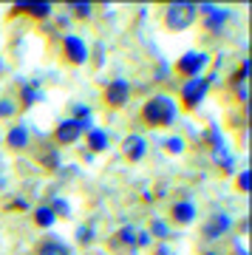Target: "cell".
I'll return each instance as SVG.
<instances>
[{
  "label": "cell",
  "instance_id": "30bf717a",
  "mask_svg": "<svg viewBox=\"0 0 252 255\" xmlns=\"http://www.w3.org/2000/svg\"><path fill=\"white\" fill-rule=\"evenodd\" d=\"M198 11H204V20H207V26L213 28V31H218V28L230 20V9H218V6H213V3L198 6Z\"/></svg>",
  "mask_w": 252,
  "mask_h": 255
},
{
  "label": "cell",
  "instance_id": "9a60e30c",
  "mask_svg": "<svg viewBox=\"0 0 252 255\" xmlns=\"http://www.w3.org/2000/svg\"><path fill=\"white\" fill-rule=\"evenodd\" d=\"M14 11H28L34 17H48L51 14V3H14Z\"/></svg>",
  "mask_w": 252,
  "mask_h": 255
},
{
  "label": "cell",
  "instance_id": "e0dca14e",
  "mask_svg": "<svg viewBox=\"0 0 252 255\" xmlns=\"http://www.w3.org/2000/svg\"><path fill=\"white\" fill-rule=\"evenodd\" d=\"M54 221H57V216L51 213V207H48V204H43V207L34 210V224H37V227H51Z\"/></svg>",
  "mask_w": 252,
  "mask_h": 255
},
{
  "label": "cell",
  "instance_id": "2e32d148",
  "mask_svg": "<svg viewBox=\"0 0 252 255\" xmlns=\"http://www.w3.org/2000/svg\"><path fill=\"white\" fill-rule=\"evenodd\" d=\"M37 85H40V82L31 80V82H26V85L20 88V94H23V105H34V102L43 100V94H40V88H37Z\"/></svg>",
  "mask_w": 252,
  "mask_h": 255
},
{
  "label": "cell",
  "instance_id": "cb8c5ba5",
  "mask_svg": "<svg viewBox=\"0 0 252 255\" xmlns=\"http://www.w3.org/2000/svg\"><path fill=\"white\" fill-rule=\"evenodd\" d=\"M14 111H17V105H14L11 100H0V119L14 117Z\"/></svg>",
  "mask_w": 252,
  "mask_h": 255
},
{
  "label": "cell",
  "instance_id": "7402d4cb",
  "mask_svg": "<svg viewBox=\"0 0 252 255\" xmlns=\"http://www.w3.org/2000/svg\"><path fill=\"white\" fill-rule=\"evenodd\" d=\"M77 241H80V244H91V241H94V227H91V224L77 227Z\"/></svg>",
  "mask_w": 252,
  "mask_h": 255
},
{
  "label": "cell",
  "instance_id": "4fadbf2b",
  "mask_svg": "<svg viewBox=\"0 0 252 255\" xmlns=\"http://www.w3.org/2000/svg\"><path fill=\"white\" fill-rule=\"evenodd\" d=\"M37 255H74V250L65 241H60V238H48V241L40 244V253Z\"/></svg>",
  "mask_w": 252,
  "mask_h": 255
},
{
  "label": "cell",
  "instance_id": "4dcf8cb0",
  "mask_svg": "<svg viewBox=\"0 0 252 255\" xmlns=\"http://www.w3.org/2000/svg\"><path fill=\"white\" fill-rule=\"evenodd\" d=\"M235 88H238V100H247V97H250V91H247V82L235 85Z\"/></svg>",
  "mask_w": 252,
  "mask_h": 255
},
{
  "label": "cell",
  "instance_id": "ffe728a7",
  "mask_svg": "<svg viewBox=\"0 0 252 255\" xmlns=\"http://www.w3.org/2000/svg\"><path fill=\"white\" fill-rule=\"evenodd\" d=\"M48 207H51V213H54L57 219H68V213H71V207H68V201H65V199H60V196H54Z\"/></svg>",
  "mask_w": 252,
  "mask_h": 255
},
{
  "label": "cell",
  "instance_id": "6da1fadb",
  "mask_svg": "<svg viewBox=\"0 0 252 255\" xmlns=\"http://www.w3.org/2000/svg\"><path fill=\"white\" fill-rule=\"evenodd\" d=\"M142 117L150 128H167L176 119V102L167 94H156V97H150V100L144 102Z\"/></svg>",
  "mask_w": 252,
  "mask_h": 255
},
{
  "label": "cell",
  "instance_id": "3957f363",
  "mask_svg": "<svg viewBox=\"0 0 252 255\" xmlns=\"http://www.w3.org/2000/svg\"><path fill=\"white\" fill-rule=\"evenodd\" d=\"M210 85H213V77H196V80H187L184 85H181V102H184V108H198L201 102H204V97H207Z\"/></svg>",
  "mask_w": 252,
  "mask_h": 255
},
{
  "label": "cell",
  "instance_id": "5b68a950",
  "mask_svg": "<svg viewBox=\"0 0 252 255\" xmlns=\"http://www.w3.org/2000/svg\"><path fill=\"white\" fill-rule=\"evenodd\" d=\"M207 63H210V54H204V51H187V54L179 57L176 71L184 74V77H190V80H196V77H201V71H204Z\"/></svg>",
  "mask_w": 252,
  "mask_h": 255
},
{
  "label": "cell",
  "instance_id": "44dd1931",
  "mask_svg": "<svg viewBox=\"0 0 252 255\" xmlns=\"http://www.w3.org/2000/svg\"><path fill=\"white\" fill-rule=\"evenodd\" d=\"M250 71H252V65H250V60H244L241 63V68L233 74V85H241V82H247V77H250Z\"/></svg>",
  "mask_w": 252,
  "mask_h": 255
},
{
  "label": "cell",
  "instance_id": "ba28073f",
  "mask_svg": "<svg viewBox=\"0 0 252 255\" xmlns=\"http://www.w3.org/2000/svg\"><path fill=\"white\" fill-rule=\"evenodd\" d=\"M127 97H130V85L125 80H114L105 88V102H108L111 108H122L127 102Z\"/></svg>",
  "mask_w": 252,
  "mask_h": 255
},
{
  "label": "cell",
  "instance_id": "7c38bea8",
  "mask_svg": "<svg viewBox=\"0 0 252 255\" xmlns=\"http://www.w3.org/2000/svg\"><path fill=\"white\" fill-rule=\"evenodd\" d=\"M170 216L176 224H190V221L196 219V207L190 204V201H179V204H173Z\"/></svg>",
  "mask_w": 252,
  "mask_h": 255
},
{
  "label": "cell",
  "instance_id": "d4e9b609",
  "mask_svg": "<svg viewBox=\"0 0 252 255\" xmlns=\"http://www.w3.org/2000/svg\"><path fill=\"white\" fill-rule=\"evenodd\" d=\"M74 117L71 119H77V122H82V119H91V108L88 105H80V102H74Z\"/></svg>",
  "mask_w": 252,
  "mask_h": 255
},
{
  "label": "cell",
  "instance_id": "1f68e13d",
  "mask_svg": "<svg viewBox=\"0 0 252 255\" xmlns=\"http://www.w3.org/2000/svg\"><path fill=\"white\" fill-rule=\"evenodd\" d=\"M207 255H218V253H207Z\"/></svg>",
  "mask_w": 252,
  "mask_h": 255
},
{
  "label": "cell",
  "instance_id": "83f0119b",
  "mask_svg": "<svg viewBox=\"0 0 252 255\" xmlns=\"http://www.w3.org/2000/svg\"><path fill=\"white\" fill-rule=\"evenodd\" d=\"M71 9L77 11V17H82V20H85V17H91V11H94V6H91V3H74Z\"/></svg>",
  "mask_w": 252,
  "mask_h": 255
},
{
  "label": "cell",
  "instance_id": "f546056e",
  "mask_svg": "<svg viewBox=\"0 0 252 255\" xmlns=\"http://www.w3.org/2000/svg\"><path fill=\"white\" fill-rule=\"evenodd\" d=\"M150 241H153V236H150L147 230H142V233H136V247H147Z\"/></svg>",
  "mask_w": 252,
  "mask_h": 255
},
{
  "label": "cell",
  "instance_id": "7a4b0ae2",
  "mask_svg": "<svg viewBox=\"0 0 252 255\" xmlns=\"http://www.w3.org/2000/svg\"><path fill=\"white\" fill-rule=\"evenodd\" d=\"M198 14V6L190 3V0H181V3H170L167 11H164V26L170 31H181V28H190L193 20Z\"/></svg>",
  "mask_w": 252,
  "mask_h": 255
},
{
  "label": "cell",
  "instance_id": "d6986e66",
  "mask_svg": "<svg viewBox=\"0 0 252 255\" xmlns=\"http://www.w3.org/2000/svg\"><path fill=\"white\" fill-rule=\"evenodd\" d=\"M213 159H216L218 164H221V167H224L227 173H233V164H235V159L230 153H227V147H216V150H213Z\"/></svg>",
  "mask_w": 252,
  "mask_h": 255
},
{
  "label": "cell",
  "instance_id": "484cf974",
  "mask_svg": "<svg viewBox=\"0 0 252 255\" xmlns=\"http://www.w3.org/2000/svg\"><path fill=\"white\" fill-rule=\"evenodd\" d=\"M164 147H167L170 153H181V150H184V139H181V136H170L167 142H164Z\"/></svg>",
  "mask_w": 252,
  "mask_h": 255
},
{
  "label": "cell",
  "instance_id": "4316f807",
  "mask_svg": "<svg viewBox=\"0 0 252 255\" xmlns=\"http://www.w3.org/2000/svg\"><path fill=\"white\" fill-rule=\"evenodd\" d=\"M250 187H252V173L250 170H241V176H238V190L250 193Z\"/></svg>",
  "mask_w": 252,
  "mask_h": 255
},
{
  "label": "cell",
  "instance_id": "5bb4252c",
  "mask_svg": "<svg viewBox=\"0 0 252 255\" xmlns=\"http://www.w3.org/2000/svg\"><path fill=\"white\" fill-rule=\"evenodd\" d=\"M85 136H88L91 153H102V150H108V133H105L102 128H91Z\"/></svg>",
  "mask_w": 252,
  "mask_h": 255
},
{
  "label": "cell",
  "instance_id": "ac0fdd59",
  "mask_svg": "<svg viewBox=\"0 0 252 255\" xmlns=\"http://www.w3.org/2000/svg\"><path fill=\"white\" fill-rule=\"evenodd\" d=\"M122 244L136 247V227H130V224H127V227H122L117 236H114V247H122Z\"/></svg>",
  "mask_w": 252,
  "mask_h": 255
},
{
  "label": "cell",
  "instance_id": "f1b7e54d",
  "mask_svg": "<svg viewBox=\"0 0 252 255\" xmlns=\"http://www.w3.org/2000/svg\"><path fill=\"white\" fill-rule=\"evenodd\" d=\"M147 233H150V236H159V238H164V236H167V224L156 219L153 224H150V230H147Z\"/></svg>",
  "mask_w": 252,
  "mask_h": 255
},
{
  "label": "cell",
  "instance_id": "9c48e42d",
  "mask_svg": "<svg viewBox=\"0 0 252 255\" xmlns=\"http://www.w3.org/2000/svg\"><path fill=\"white\" fill-rule=\"evenodd\" d=\"M122 150H125V156L130 159V162H142L144 153H147V142H144V136L130 133V136L122 139Z\"/></svg>",
  "mask_w": 252,
  "mask_h": 255
},
{
  "label": "cell",
  "instance_id": "8fae6325",
  "mask_svg": "<svg viewBox=\"0 0 252 255\" xmlns=\"http://www.w3.org/2000/svg\"><path fill=\"white\" fill-rule=\"evenodd\" d=\"M6 145H9L11 150H23V147L28 145V130H26V125L9 128V133H6Z\"/></svg>",
  "mask_w": 252,
  "mask_h": 255
},
{
  "label": "cell",
  "instance_id": "603a6c76",
  "mask_svg": "<svg viewBox=\"0 0 252 255\" xmlns=\"http://www.w3.org/2000/svg\"><path fill=\"white\" fill-rule=\"evenodd\" d=\"M40 159H43V164H45V167H60V156H57V150H54V147H48V150H45V153L40 156Z\"/></svg>",
  "mask_w": 252,
  "mask_h": 255
},
{
  "label": "cell",
  "instance_id": "52a82bcc",
  "mask_svg": "<svg viewBox=\"0 0 252 255\" xmlns=\"http://www.w3.org/2000/svg\"><path fill=\"white\" fill-rule=\"evenodd\" d=\"M230 227H233V219H230L227 213H216V216H210V221L201 227V236L207 238V241H216V238H221Z\"/></svg>",
  "mask_w": 252,
  "mask_h": 255
},
{
  "label": "cell",
  "instance_id": "8992f818",
  "mask_svg": "<svg viewBox=\"0 0 252 255\" xmlns=\"http://www.w3.org/2000/svg\"><path fill=\"white\" fill-rule=\"evenodd\" d=\"M63 48H65V57H68L74 65H82L88 60V46H85V40L77 37V34H65Z\"/></svg>",
  "mask_w": 252,
  "mask_h": 255
},
{
  "label": "cell",
  "instance_id": "277c9868",
  "mask_svg": "<svg viewBox=\"0 0 252 255\" xmlns=\"http://www.w3.org/2000/svg\"><path fill=\"white\" fill-rule=\"evenodd\" d=\"M91 128H94L91 119H82V122H77V119H63L54 130V139H57V145H74L82 133H88Z\"/></svg>",
  "mask_w": 252,
  "mask_h": 255
}]
</instances>
